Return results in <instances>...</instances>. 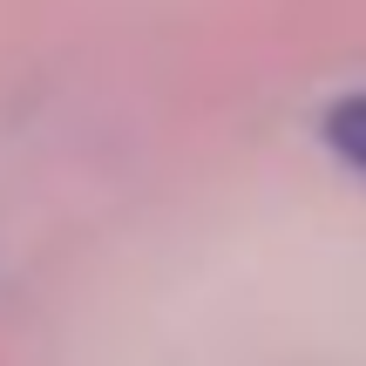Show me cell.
I'll return each instance as SVG.
<instances>
[{
    "mask_svg": "<svg viewBox=\"0 0 366 366\" xmlns=\"http://www.w3.org/2000/svg\"><path fill=\"white\" fill-rule=\"evenodd\" d=\"M319 136H326V149H332L353 177H366V89L332 95V102L319 109Z\"/></svg>",
    "mask_w": 366,
    "mask_h": 366,
    "instance_id": "obj_1",
    "label": "cell"
}]
</instances>
